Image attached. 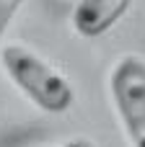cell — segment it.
Instances as JSON below:
<instances>
[{
	"instance_id": "5b68a950",
	"label": "cell",
	"mask_w": 145,
	"mask_h": 147,
	"mask_svg": "<svg viewBox=\"0 0 145 147\" xmlns=\"http://www.w3.org/2000/svg\"><path fill=\"white\" fill-rule=\"evenodd\" d=\"M62 147H96L91 140H86V137H75V140H70V142H65Z\"/></svg>"
},
{
	"instance_id": "7a4b0ae2",
	"label": "cell",
	"mask_w": 145,
	"mask_h": 147,
	"mask_svg": "<svg viewBox=\"0 0 145 147\" xmlns=\"http://www.w3.org/2000/svg\"><path fill=\"white\" fill-rule=\"evenodd\" d=\"M109 96L132 147H145V59L127 54L109 75Z\"/></svg>"
},
{
	"instance_id": "6da1fadb",
	"label": "cell",
	"mask_w": 145,
	"mask_h": 147,
	"mask_svg": "<svg viewBox=\"0 0 145 147\" xmlns=\"http://www.w3.org/2000/svg\"><path fill=\"white\" fill-rule=\"evenodd\" d=\"M0 65L8 80L42 111L62 114L73 106L75 90L70 80L57 72L44 57L31 52L23 44H5L0 47Z\"/></svg>"
},
{
	"instance_id": "3957f363",
	"label": "cell",
	"mask_w": 145,
	"mask_h": 147,
	"mask_svg": "<svg viewBox=\"0 0 145 147\" xmlns=\"http://www.w3.org/2000/svg\"><path fill=\"white\" fill-rule=\"evenodd\" d=\"M132 0H78L73 10V26L80 36H104L130 8Z\"/></svg>"
},
{
	"instance_id": "277c9868",
	"label": "cell",
	"mask_w": 145,
	"mask_h": 147,
	"mask_svg": "<svg viewBox=\"0 0 145 147\" xmlns=\"http://www.w3.org/2000/svg\"><path fill=\"white\" fill-rule=\"evenodd\" d=\"M23 3H26V0H0V41H3V36H5V31H8V26H10V21L16 18V13L21 10Z\"/></svg>"
}]
</instances>
